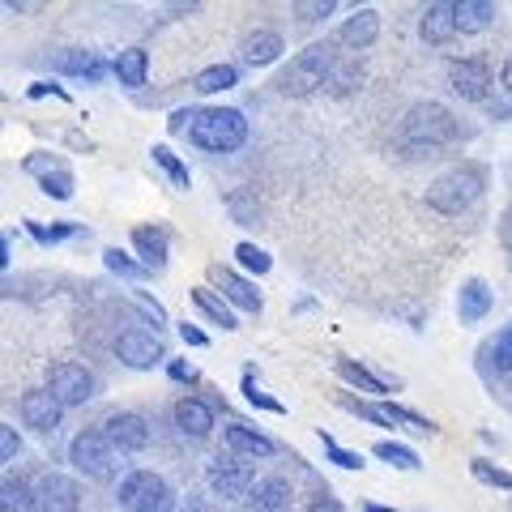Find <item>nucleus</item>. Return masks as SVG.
Masks as SVG:
<instances>
[{"label": "nucleus", "instance_id": "nucleus-29", "mask_svg": "<svg viewBox=\"0 0 512 512\" xmlns=\"http://www.w3.org/2000/svg\"><path fill=\"white\" fill-rule=\"evenodd\" d=\"M239 86V69L235 64H210V69H201L192 77V90L197 94H218V90H231Z\"/></svg>", "mask_w": 512, "mask_h": 512}, {"label": "nucleus", "instance_id": "nucleus-3", "mask_svg": "<svg viewBox=\"0 0 512 512\" xmlns=\"http://www.w3.org/2000/svg\"><path fill=\"white\" fill-rule=\"evenodd\" d=\"M483 188H487V175L483 167H474V163H461L453 171H444L440 180H431L427 188V205L436 214H461V210H470V205L483 197Z\"/></svg>", "mask_w": 512, "mask_h": 512}, {"label": "nucleus", "instance_id": "nucleus-16", "mask_svg": "<svg viewBox=\"0 0 512 512\" xmlns=\"http://www.w3.org/2000/svg\"><path fill=\"white\" fill-rule=\"evenodd\" d=\"M214 282L222 286V299H231L235 308H244V312H261V308H265L261 291H256V286H252L244 274H235V269L214 265Z\"/></svg>", "mask_w": 512, "mask_h": 512}, {"label": "nucleus", "instance_id": "nucleus-28", "mask_svg": "<svg viewBox=\"0 0 512 512\" xmlns=\"http://www.w3.org/2000/svg\"><path fill=\"white\" fill-rule=\"evenodd\" d=\"M453 18H457L461 35H478V30L491 26L495 5H487V0H457V5H453Z\"/></svg>", "mask_w": 512, "mask_h": 512}, {"label": "nucleus", "instance_id": "nucleus-42", "mask_svg": "<svg viewBox=\"0 0 512 512\" xmlns=\"http://www.w3.org/2000/svg\"><path fill=\"white\" fill-rule=\"evenodd\" d=\"M333 9H338L333 0H312V5H295V13H299L303 22H325Z\"/></svg>", "mask_w": 512, "mask_h": 512}, {"label": "nucleus", "instance_id": "nucleus-43", "mask_svg": "<svg viewBox=\"0 0 512 512\" xmlns=\"http://www.w3.org/2000/svg\"><path fill=\"white\" fill-rule=\"evenodd\" d=\"M495 367H500V372H512V325L495 338Z\"/></svg>", "mask_w": 512, "mask_h": 512}, {"label": "nucleus", "instance_id": "nucleus-13", "mask_svg": "<svg viewBox=\"0 0 512 512\" xmlns=\"http://www.w3.org/2000/svg\"><path fill=\"white\" fill-rule=\"evenodd\" d=\"M35 491H39V512H77V504H82V487L56 470H47Z\"/></svg>", "mask_w": 512, "mask_h": 512}, {"label": "nucleus", "instance_id": "nucleus-20", "mask_svg": "<svg viewBox=\"0 0 512 512\" xmlns=\"http://www.w3.org/2000/svg\"><path fill=\"white\" fill-rule=\"evenodd\" d=\"M419 35H423V43H436V47L457 35V18H453V5H448V0H436V5L423 9Z\"/></svg>", "mask_w": 512, "mask_h": 512}, {"label": "nucleus", "instance_id": "nucleus-47", "mask_svg": "<svg viewBox=\"0 0 512 512\" xmlns=\"http://www.w3.org/2000/svg\"><path fill=\"white\" fill-rule=\"evenodd\" d=\"M180 338H184V346H210V338H205V329H197V325H188V320H184V325H180Z\"/></svg>", "mask_w": 512, "mask_h": 512}, {"label": "nucleus", "instance_id": "nucleus-21", "mask_svg": "<svg viewBox=\"0 0 512 512\" xmlns=\"http://www.w3.org/2000/svg\"><path fill=\"white\" fill-rule=\"evenodd\" d=\"M56 73L86 77V82H103V77H107V64H103L99 52H82V47H69V52L56 56Z\"/></svg>", "mask_w": 512, "mask_h": 512}, {"label": "nucleus", "instance_id": "nucleus-14", "mask_svg": "<svg viewBox=\"0 0 512 512\" xmlns=\"http://www.w3.org/2000/svg\"><path fill=\"white\" fill-rule=\"evenodd\" d=\"M171 414H175V427H180L188 440H205L214 431V402H201V397H180Z\"/></svg>", "mask_w": 512, "mask_h": 512}, {"label": "nucleus", "instance_id": "nucleus-49", "mask_svg": "<svg viewBox=\"0 0 512 512\" xmlns=\"http://www.w3.org/2000/svg\"><path fill=\"white\" fill-rule=\"evenodd\" d=\"M308 512H346V508H342V504H338V500H333V495L325 491V495H316Z\"/></svg>", "mask_w": 512, "mask_h": 512}, {"label": "nucleus", "instance_id": "nucleus-19", "mask_svg": "<svg viewBox=\"0 0 512 512\" xmlns=\"http://www.w3.org/2000/svg\"><path fill=\"white\" fill-rule=\"evenodd\" d=\"M491 286L483 278H470V282H461V295H457V316H461V325H478L487 312H491Z\"/></svg>", "mask_w": 512, "mask_h": 512}, {"label": "nucleus", "instance_id": "nucleus-33", "mask_svg": "<svg viewBox=\"0 0 512 512\" xmlns=\"http://www.w3.org/2000/svg\"><path fill=\"white\" fill-rule=\"evenodd\" d=\"M150 158H154V163L167 171V180H171L175 188H188V184H192V175H188V163H184V158L175 154L171 146H154V150H150Z\"/></svg>", "mask_w": 512, "mask_h": 512}, {"label": "nucleus", "instance_id": "nucleus-37", "mask_svg": "<svg viewBox=\"0 0 512 512\" xmlns=\"http://www.w3.org/2000/svg\"><path fill=\"white\" fill-rule=\"evenodd\" d=\"M470 470H474V478L478 483H487V487H500V491H512V474L508 470H500V466H491V461H470Z\"/></svg>", "mask_w": 512, "mask_h": 512}, {"label": "nucleus", "instance_id": "nucleus-18", "mask_svg": "<svg viewBox=\"0 0 512 512\" xmlns=\"http://www.w3.org/2000/svg\"><path fill=\"white\" fill-rule=\"evenodd\" d=\"M380 35V18L376 9H355V18H346L342 30H338V43H346L350 52H367Z\"/></svg>", "mask_w": 512, "mask_h": 512}, {"label": "nucleus", "instance_id": "nucleus-41", "mask_svg": "<svg viewBox=\"0 0 512 512\" xmlns=\"http://www.w3.org/2000/svg\"><path fill=\"white\" fill-rule=\"evenodd\" d=\"M0 457L5 461H18L22 457V436H18V427H0Z\"/></svg>", "mask_w": 512, "mask_h": 512}, {"label": "nucleus", "instance_id": "nucleus-10", "mask_svg": "<svg viewBox=\"0 0 512 512\" xmlns=\"http://www.w3.org/2000/svg\"><path fill=\"white\" fill-rule=\"evenodd\" d=\"M116 355H120L124 367H133V372H150V367H158L167 359V350L146 329H124L116 338Z\"/></svg>", "mask_w": 512, "mask_h": 512}, {"label": "nucleus", "instance_id": "nucleus-45", "mask_svg": "<svg viewBox=\"0 0 512 512\" xmlns=\"http://www.w3.org/2000/svg\"><path fill=\"white\" fill-rule=\"evenodd\" d=\"M167 376L175 384H197V367H192L188 359H167Z\"/></svg>", "mask_w": 512, "mask_h": 512}, {"label": "nucleus", "instance_id": "nucleus-23", "mask_svg": "<svg viewBox=\"0 0 512 512\" xmlns=\"http://www.w3.org/2000/svg\"><path fill=\"white\" fill-rule=\"evenodd\" d=\"M111 73H116L120 86H128V90L146 86V77H150V56H146V47H124V52L111 60Z\"/></svg>", "mask_w": 512, "mask_h": 512}, {"label": "nucleus", "instance_id": "nucleus-15", "mask_svg": "<svg viewBox=\"0 0 512 512\" xmlns=\"http://www.w3.org/2000/svg\"><path fill=\"white\" fill-rule=\"evenodd\" d=\"M248 504H252V512H291V504H295V487H291V478H282V474L261 478V483L252 487Z\"/></svg>", "mask_w": 512, "mask_h": 512}, {"label": "nucleus", "instance_id": "nucleus-48", "mask_svg": "<svg viewBox=\"0 0 512 512\" xmlns=\"http://www.w3.org/2000/svg\"><path fill=\"white\" fill-rule=\"evenodd\" d=\"M43 94H56V99H69V90L56 86V82H35V86H30V99H43Z\"/></svg>", "mask_w": 512, "mask_h": 512}, {"label": "nucleus", "instance_id": "nucleus-9", "mask_svg": "<svg viewBox=\"0 0 512 512\" xmlns=\"http://www.w3.org/2000/svg\"><path fill=\"white\" fill-rule=\"evenodd\" d=\"M448 86L466 103H483L491 94V64L483 56H457L448 64Z\"/></svg>", "mask_w": 512, "mask_h": 512}, {"label": "nucleus", "instance_id": "nucleus-30", "mask_svg": "<svg viewBox=\"0 0 512 512\" xmlns=\"http://www.w3.org/2000/svg\"><path fill=\"white\" fill-rule=\"evenodd\" d=\"M338 376L346 380V384H355L359 393H372V397H380L389 384H384V376H376V372H367L363 363H355V359H338Z\"/></svg>", "mask_w": 512, "mask_h": 512}, {"label": "nucleus", "instance_id": "nucleus-8", "mask_svg": "<svg viewBox=\"0 0 512 512\" xmlns=\"http://www.w3.org/2000/svg\"><path fill=\"white\" fill-rule=\"evenodd\" d=\"M47 389L56 393V402L69 410V406H86L90 397H94V389H99V380H94V372L90 367H82V363H52L47 367Z\"/></svg>", "mask_w": 512, "mask_h": 512}, {"label": "nucleus", "instance_id": "nucleus-44", "mask_svg": "<svg viewBox=\"0 0 512 512\" xmlns=\"http://www.w3.org/2000/svg\"><path fill=\"white\" fill-rule=\"evenodd\" d=\"M22 167H26V175H39V180H43V175H52V171H60V163L52 154H30Z\"/></svg>", "mask_w": 512, "mask_h": 512}, {"label": "nucleus", "instance_id": "nucleus-6", "mask_svg": "<svg viewBox=\"0 0 512 512\" xmlns=\"http://www.w3.org/2000/svg\"><path fill=\"white\" fill-rule=\"evenodd\" d=\"M120 508L128 512H175V491L163 474L154 470H133L120 478Z\"/></svg>", "mask_w": 512, "mask_h": 512}, {"label": "nucleus", "instance_id": "nucleus-52", "mask_svg": "<svg viewBox=\"0 0 512 512\" xmlns=\"http://www.w3.org/2000/svg\"><path fill=\"white\" fill-rule=\"evenodd\" d=\"M363 512H397V508H384V504H363Z\"/></svg>", "mask_w": 512, "mask_h": 512}, {"label": "nucleus", "instance_id": "nucleus-40", "mask_svg": "<svg viewBox=\"0 0 512 512\" xmlns=\"http://www.w3.org/2000/svg\"><path fill=\"white\" fill-rule=\"evenodd\" d=\"M227 205H231V214H235V222H252L256 218V201H252V192H231L227 197Z\"/></svg>", "mask_w": 512, "mask_h": 512}, {"label": "nucleus", "instance_id": "nucleus-50", "mask_svg": "<svg viewBox=\"0 0 512 512\" xmlns=\"http://www.w3.org/2000/svg\"><path fill=\"white\" fill-rule=\"evenodd\" d=\"M180 512H214V504H210V500H201V495H188Z\"/></svg>", "mask_w": 512, "mask_h": 512}, {"label": "nucleus", "instance_id": "nucleus-7", "mask_svg": "<svg viewBox=\"0 0 512 512\" xmlns=\"http://www.w3.org/2000/svg\"><path fill=\"white\" fill-rule=\"evenodd\" d=\"M205 483H210L214 495H222V500H244V495H252V487L261 483L256 478V466L244 457H214L210 466H205Z\"/></svg>", "mask_w": 512, "mask_h": 512}, {"label": "nucleus", "instance_id": "nucleus-35", "mask_svg": "<svg viewBox=\"0 0 512 512\" xmlns=\"http://www.w3.org/2000/svg\"><path fill=\"white\" fill-rule=\"evenodd\" d=\"M239 389H244V402L248 406H256V410H269V414H286V406L278 402V397H269L261 384H256V376L252 372H244V384H239Z\"/></svg>", "mask_w": 512, "mask_h": 512}, {"label": "nucleus", "instance_id": "nucleus-5", "mask_svg": "<svg viewBox=\"0 0 512 512\" xmlns=\"http://www.w3.org/2000/svg\"><path fill=\"white\" fill-rule=\"evenodd\" d=\"M69 461H73V470H82L86 478H94V483H111V478L120 474V453L103 436V427L77 431L73 444H69Z\"/></svg>", "mask_w": 512, "mask_h": 512}, {"label": "nucleus", "instance_id": "nucleus-26", "mask_svg": "<svg viewBox=\"0 0 512 512\" xmlns=\"http://www.w3.org/2000/svg\"><path fill=\"white\" fill-rule=\"evenodd\" d=\"M0 512H39V491L26 478H5L0 483Z\"/></svg>", "mask_w": 512, "mask_h": 512}, {"label": "nucleus", "instance_id": "nucleus-25", "mask_svg": "<svg viewBox=\"0 0 512 512\" xmlns=\"http://www.w3.org/2000/svg\"><path fill=\"white\" fill-rule=\"evenodd\" d=\"M363 82V60L359 56H338L333 60V69L325 77V94H333V99H346L350 90H359Z\"/></svg>", "mask_w": 512, "mask_h": 512}, {"label": "nucleus", "instance_id": "nucleus-51", "mask_svg": "<svg viewBox=\"0 0 512 512\" xmlns=\"http://www.w3.org/2000/svg\"><path fill=\"white\" fill-rule=\"evenodd\" d=\"M500 86H504V90L512 94V56L504 60V69H500Z\"/></svg>", "mask_w": 512, "mask_h": 512}, {"label": "nucleus", "instance_id": "nucleus-34", "mask_svg": "<svg viewBox=\"0 0 512 512\" xmlns=\"http://www.w3.org/2000/svg\"><path fill=\"white\" fill-rule=\"evenodd\" d=\"M235 261H239V269H244V274H269V269H274V256H269L265 248H256V244H235Z\"/></svg>", "mask_w": 512, "mask_h": 512}, {"label": "nucleus", "instance_id": "nucleus-38", "mask_svg": "<svg viewBox=\"0 0 512 512\" xmlns=\"http://www.w3.org/2000/svg\"><path fill=\"white\" fill-rule=\"evenodd\" d=\"M39 188H43L52 201H73V175L64 171V167H60V171H52V175H43Z\"/></svg>", "mask_w": 512, "mask_h": 512}, {"label": "nucleus", "instance_id": "nucleus-12", "mask_svg": "<svg viewBox=\"0 0 512 512\" xmlns=\"http://www.w3.org/2000/svg\"><path fill=\"white\" fill-rule=\"evenodd\" d=\"M18 414H22V423L30 431H43V436H52V431L60 427V419H64V406L56 402L52 389H26L22 402H18Z\"/></svg>", "mask_w": 512, "mask_h": 512}, {"label": "nucleus", "instance_id": "nucleus-17", "mask_svg": "<svg viewBox=\"0 0 512 512\" xmlns=\"http://www.w3.org/2000/svg\"><path fill=\"white\" fill-rule=\"evenodd\" d=\"M222 444H227L235 457H274V440L261 436V431H252V427H244V423L222 427Z\"/></svg>", "mask_w": 512, "mask_h": 512}, {"label": "nucleus", "instance_id": "nucleus-36", "mask_svg": "<svg viewBox=\"0 0 512 512\" xmlns=\"http://www.w3.org/2000/svg\"><path fill=\"white\" fill-rule=\"evenodd\" d=\"M320 444H325L329 461H338L342 470H363V466H367V461H363V453H355V448H342V444L333 440V436H325V431H320Z\"/></svg>", "mask_w": 512, "mask_h": 512}, {"label": "nucleus", "instance_id": "nucleus-2", "mask_svg": "<svg viewBox=\"0 0 512 512\" xmlns=\"http://www.w3.org/2000/svg\"><path fill=\"white\" fill-rule=\"evenodd\" d=\"M188 137H192V146L205 154H235L248 141V120H244V111H235V107H210L197 116Z\"/></svg>", "mask_w": 512, "mask_h": 512}, {"label": "nucleus", "instance_id": "nucleus-46", "mask_svg": "<svg viewBox=\"0 0 512 512\" xmlns=\"http://www.w3.org/2000/svg\"><path fill=\"white\" fill-rule=\"evenodd\" d=\"M197 116H201L197 107H184V111H175V116L167 120V128H171V133H192V124H197Z\"/></svg>", "mask_w": 512, "mask_h": 512}, {"label": "nucleus", "instance_id": "nucleus-4", "mask_svg": "<svg viewBox=\"0 0 512 512\" xmlns=\"http://www.w3.org/2000/svg\"><path fill=\"white\" fill-rule=\"evenodd\" d=\"M333 60H338V52H333L329 43L303 47V52L278 73V90L286 94V99H308V94L325 90V77L333 69Z\"/></svg>", "mask_w": 512, "mask_h": 512}, {"label": "nucleus", "instance_id": "nucleus-32", "mask_svg": "<svg viewBox=\"0 0 512 512\" xmlns=\"http://www.w3.org/2000/svg\"><path fill=\"white\" fill-rule=\"evenodd\" d=\"M103 265H107V269H111V274H116V278H124V282H141V278L150 274L146 265H141V261H133V256H128V252H120L116 244H111V248H103Z\"/></svg>", "mask_w": 512, "mask_h": 512}, {"label": "nucleus", "instance_id": "nucleus-11", "mask_svg": "<svg viewBox=\"0 0 512 512\" xmlns=\"http://www.w3.org/2000/svg\"><path fill=\"white\" fill-rule=\"evenodd\" d=\"M103 436L111 440L116 453H141V448L150 444V423L133 410H116L103 419Z\"/></svg>", "mask_w": 512, "mask_h": 512}, {"label": "nucleus", "instance_id": "nucleus-31", "mask_svg": "<svg viewBox=\"0 0 512 512\" xmlns=\"http://www.w3.org/2000/svg\"><path fill=\"white\" fill-rule=\"evenodd\" d=\"M372 457L389 461L393 470H419V466H423L419 453H414L410 444H397V440H376V444H372Z\"/></svg>", "mask_w": 512, "mask_h": 512}, {"label": "nucleus", "instance_id": "nucleus-1", "mask_svg": "<svg viewBox=\"0 0 512 512\" xmlns=\"http://www.w3.org/2000/svg\"><path fill=\"white\" fill-rule=\"evenodd\" d=\"M402 150L406 154H431V150H440L448 146V141H457L461 137V124L457 116L448 111L444 103H414L406 111V120H402Z\"/></svg>", "mask_w": 512, "mask_h": 512}, {"label": "nucleus", "instance_id": "nucleus-27", "mask_svg": "<svg viewBox=\"0 0 512 512\" xmlns=\"http://www.w3.org/2000/svg\"><path fill=\"white\" fill-rule=\"evenodd\" d=\"M282 35L278 30H256V35L244 39V60L252 64V69H261V64H274L282 56Z\"/></svg>", "mask_w": 512, "mask_h": 512}, {"label": "nucleus", "instance_id": "nucleus-22", "mask_svg": "<svg viewBox=\"0 0 512 512\" xmlns=\"http://www.w3.org/2000/svg\"><path fill=\"white\" fill-rule=\"evenodd\" d=\"M133 248H137L141 265H146L150 274H163L167 269V235L158 227H137L133 231Z\"/></svg>", "mask_w": 512, "mask_h": 512}, {"label": "nucleus", "instance_id": "nucleus-39", "mask_svg": "<svg viewBox=\"0 0 512 512\" xmlns=\"http://www.w3.org/2000/svg\"><path fill=\"white\" fill-rule=\"evenodd\" d=\"M26 231L39 239V244H60V239H73L77 227L73 222H56V227H39V222H26Z\"/></svg>", "mask_w": 512, "mask_h": 512}, {"label": "nucleus", "instance_id": "nucleus-24", "mask_svg": "<svg viewBox=\"0 0 512 512\" xmlns=\"http://www.w3.org/2000/svg\"><path fill=\"white\" fill-rule=\"evenodd\" d=\"M188 299L197 303V312L210 320V325H218V329H239V320H235V312H231V303L222 299V295H214L210 286H192Z\"/></svg>", "mask_w": 512, "mask_h": 512}]
</instances>
